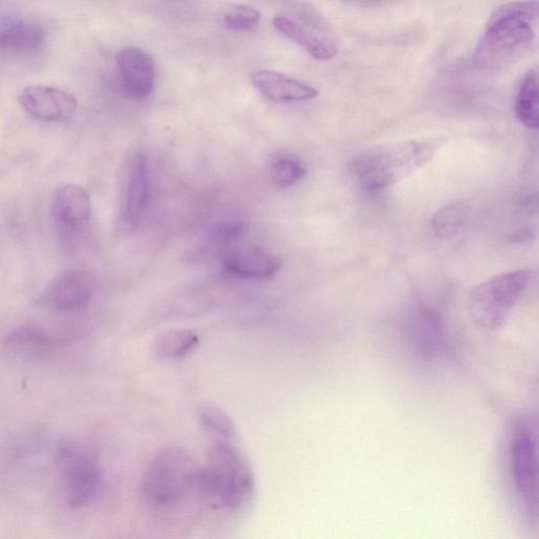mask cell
Wrapping results in <instances>:
<instances>
[{
  "instance_id": "cell-11",
  "label": "cell",
  "mask_w": 539,
  "mask_h": 539,
  "mask_svg": "<svg viewBox=\"0 0 539 539\" xmlns=\"http://www.w3.org/2000/svg\"><path fill=\"white\" fill-rule=\"evenodd\" d=\"M116 65L126 93L135 101L148 98L155 84L153 58L146 51L128 47L118 52Z\"/></svg>"
},
{
  "instance_id": "cell-22",
  "label": "cell",
  "mask_w": 539,
  "mask_h": 539,
  "mask_svg": "<svg viewBox=\"0 0 539 539\" xmlns=\"http://www.w3.org/2000/svg\"><path fill=\"white\" fill-rule=\"evenodd\" d=\"M53 339L44 331L33 327H19L7 337L5 344L26 354H41L53 346Z\"/></svg>"
},
{
  "instance_id": "cell-23",
  "label": "cell",
  "mask_w": 539,
  "mask_h": 539,
  "mask_svg": "<svg viewBox=\"0 0 539 539\" xmlns=\"http://www.w3.org/2000/svg\"><path fill=\"white\" fill-rule=\"evenodd\" d=\"M199 424L212 435L229 441L236 437L237 428L233 419L222 409L204 406L197 411Z\"/></svg>"
},
{
  "instance_id": "cell-21",
  "label": "cell",
  "mask_w": 539,
  "mask_h": 539,
  "mask_svg": "<svg viewBox=\"0 0 539 539\" xmlns=\"http://www.w3.org/2000/svg\"><path fill=\"white\" fill-rule=\"evenodd\" d=\"M268 171L272 184L281 189L302 182L306 175L304 164L297 157L288 154L275 156Z\"/></svg>"
},
{
  "instance_id": "cell-12",
  "label": "cell",
  "mask_w": 539,
  "mask_h": 539,
  "mask_svg": "<svg viewBox=\"0 0 539 539\" xmlns=\"http://www.w3.org/2000/svg\"><path fill=\"white\" fill-rule=\"evenodd\" d=\"M282 258L258 247H242L229 250L223 258L227 273L244 279L263 281L282 268Z\"/></svg>"
},
{
  "instance_id": "cell-13",
  "label": "cell",
  "mask_w": 539,
  "mask_h": 539,
  "mask_svg": "<svg viewBox=\"0 0 539 539\" xmlns=\"http://www.w3.org/2000/svg\"><path fill=\"white\" fill-rule=\"evenodd\" d=\"M45 43L46 32L41 25L18 17L0 21V53L31 54L41 50Z\"/></svg>"
},
{
  "instance_id": "cell-9",
  "label": "cell",
  "mask_w": 539,
  "mask_h": 539,
  "mask_svg": "<svg viewBox=\"0 0 539 539\" xmlns=\"http://www.w3.org/2000/svg\"><path fill=\"white\" fill-rule=\"evenodd\" d=\"M95 291V278L83 269L59 274L44 294V302L53 310L75 313L85 309Z\"/></svg>"
},
{
  "instance_id": "cell-3",
  "label": "cell",
  "mask_w": 539,
  "mask_h": 539,
  "mask_svg": "<svg viewBox=\"0 0 539 539\" xmlns=\"http://www.w3.org/2000/svg\"><path fill=\"white\" fill-rule=\"evenodd\" d=\"M434 150V145L429 142L395 143L358 155L350 168L362 189L377 193L404 181L430 163Z\"/></svg>"
},
{
  "instance_id": "cell-4",
  "label": "cell",
  "mask_w": 539,
  "mask_h": 539,
  "mask_svg": "<svg viewBox=\"0 0 539 539\" xmlns=\"http://www.w3.org/2000/svg\"><path fill=\"white\" fill-rule=\"evenodd\" d=\"M199 467L182 448L158 452L150 463L143 481L146 503L156 510H170L196 491Z\"/></svg>"
},
{
  "instance_id": "cell-14",
  "label": "cell",
  "mask_w": 539,
  "mask_h": 539,
  "mask_svg": "<svg viewBox=\"0 0 539 539\" xmlns=\"http://www.w3.org/2000/svg\"><path fill=\"white\" fill-rule=\"evenodd\" d=\"M255 88L270 101L277 103H299L310 101L318 92L313 87L285 74L261 70L253 74Z\"/></svg>"
},
{
  "instance_id": "cell-2",
  "label": "cell",
  "mask_w": 539,
  "mask_h": 539,
  "mask_svg": "<svg viewBox=\"0 0 539 539\" xmlns=\"http://www.w3.org/2000/svg\"><path fill=\"white\" fill-rule=\"evenodd\" d=\"M254 474L247 456L228 442L215 444L199 468L196 491L217 507L237 510L254 491Z\"/></svg>"
},
{
  "instance_id": "cell-25",
  "label": "cell",
  "mask_w": 539,
  "mask_h": 539,
  "mask_svg": "<svg viewBox=\"0 0 539 539\" xmlns=\"http://www.w3.org/2000/svg\"><path fill=\"white\" fill-rule=\"evenodd\" d=\"M244 225L242 223H227L219 226L215 231L217 242L222 245H228L235 241L243 233Z\"/></svg>"
},
{
  "instance_id": "cell-10",
  "label": "cell",
  "mask_w": 539,
  "mask_h": 539,
  "mask_svg": "<svg viewBox=\"0 0 539 539\" xmlns=\"http://www.w3.org/2000/svg\"><path fill=\"white\" fill-rule=\"evenodd\" d=\"M19 103L39 121H68L77 111V99L70 93L49 86H29L19 95Z\"/></svg>"
},
{
  "instance_id": "cell-5",
  "label": "cell",
  "mask_w": 539,
  "mask_h": 539,
  "mask_svg": "<svg viewBox=\"0 0 539 539\" xmlns=\"http://www.w3.org/2000/svg\"><path fill=\"white\" fill-rule=\"evenodd\" d=\"M532 277L530 270H517L496 275L475 286L468 298V313L474 325L486 331L501 328L528 289Z\"/></svg>"
},
{
  "instance_id": "cell-19",
  "label": "cell",
  "mask_w": 539,
  "mask_h": 539,
  "mask_svg": "<svg viewBox=\"0 0 539 539\" xmlns=\"http://www.w3.org/2000/svg\"><path fill=\"white\" fill-rule=\"evenodd\" d=\"M198 342V336L190 330H173L157 337L154 353L165 361H177L190 354Z\"/></svg>"
},
{
  "instance_id": "cell-1",
  "label": "cell",
  "mask_w": 539,
  "mask_h": 539,
  "mask_svg": "<svg viewBox=\"0 0 539 539\" xmlns=\"http://www.w3.org/2000/svg\"><path fill=\"white\" fill-rule=\"evenodd\" d=\"M537 18L536 0H522L498 8L475 50V65L484 70H496L510 64L533 42Z\"/></svg>"
},
{
  "instance_id": "cell-20",
  "label": "cell",
  "mask_w": 539,
  "mask_h": 539,
  "mask_svg": "<svg viewBox=\"0 0 539 539\" xmlns=\"http://www.w3.org/2000/svg\"><path fill=\"white\" fill-rule=\"evenodd\" d=\"M470 215V207L465 203L445 206L434 214L432 229L439 238H452L465 229L469 223Z\"/></svg>"
},
{
  "instance_id": "cell-16",
  "label": "cell",
  "mask_w": 539,
  "mask_h": 539,
  "mask_svg": "<svg viewBox=\"0 0 539 539\" xmlns=\"http://www.w3.org/2000/svg\"><path fill=\"white\" fill-rule=\"evenodd\" d=\"M149 201V166L146 155H138L130 172L127 184L123 225L129 231L135 230L147 210Z\"/></svg>"
},
{
  "instance_id": "cell-18",
  "label": "cell",
  "mask_w": 539,
  "mask_h": 539,
  "mask_svg": "<svg viewBox=\"0 0 539 539\" xmlns=\"http://www.w3.org/2000/svg\"><path fill=\"white\" fill-rule=\"evenodd\" d=\"M515 114L518 122L528 129L539 126L538 78L536 70L530 71L519 87L515 99Z\"/></svg>"
},
{
  "instance_id": "cell-17",
  "label": "cell",
  "mask_w": 539,
  "mask_h": 539,
  "mask_svg": "<svg viewBox=\"0 0 539 539\" xmlns=\"http://www.w3.org/2000/svg\"><path fill=\"white\" fill-rule=\"evenodd\" d=\"M410 343L421 355L437 356L445 347L441 322L437 314L427 307H417L409 317Z\"/></svg>"
},
{
  "instance_id": "cell-24",
  "label": "cell",
  "mask_w": 539,
  "mask_h": 539,
  "mask_svg": "<svg viewBox=\"0 0 539 539\" xmlns=\"http://www.w3.org/2000/svg\"><path fill=\"white\" fill-rule=\"evenodd\" d=\"M261 12L243 5H231L224 12L227 27L235 31H249L261 22Z\"/></svg>"
},
{
  "instance_id": "cell-6",
  "label": "cell",
  "mask_w": 539,
  "mask_h": 539,
  "mask_svg": "<svg viewBox=\"0 0 539 539\" xmlns=\"http://www.w3.org/2000/svg\"><path fill=\"white\" fill-rule=\"evenodd\" d=\"M103 484V473L95 459L84 452H73L59 483V496L69 508H84L101 495Z\"/></svg>"
},
{
  "instance_id": "cell-8",
  "label": "cell",
  "mask_w": 539,
  "mask_h": 539,
  "mask_svg": "<svg viewBox=\"0 0 539 539\" xmlns=\"http://www.w3.org/2000/svg\"><path fill=\"white\" fill-rule=\"evenodd\" d=\"M302 23L286 16L273 19L275 29L303 47L317 61H329L338 53V46L328 34L329 27L312 8L304 7L299 12Z\"/></svg>"
},
{
  "instance_id": "cell-15",
  "label": "cell",
  "mask_w": 539,
  "mask_h": 539,
  "mask_svg": "<svg viewBox=\"0 0 539 539\" xmlns=\"http://www.w3.org/2000/svg\"><path fill=\"white\" fill-rule=\"evenodd\" d=\"M92 204L88 191L78 185L59 188L52 202L55 222L66 229H77L89 222Z\"/></svg>"
},
{
  "instance_id": "cell-7",
  "label": "cell",
  "mask_w": 539,
  "mask_h": 539,
  "mask_svg": "<svg viewBox=\"0 0 539 539\" xmlns=\"http://www.w3.org/2000/svg\"><path fill=\"white\" fill-rule=\"evenodd\" d=\"M536 438L527 429L518 431L510 446L512 481L526 511L537 516L538 466Z\"/></svg>"
}]
</instances>
